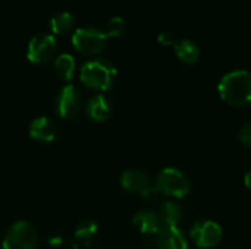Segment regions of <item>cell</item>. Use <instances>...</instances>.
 I'll use <instances>...</instances> for the list:
<instances>
[{"label": "cell", "mask_w": 251, "mask_h": 249, "mask_svg": "<svg viewBox=\"0 0 251 249\" xmlns=\"http://www.w3.org/2000/svg\"><path fill=\"white\" fill-rule=\"evenodd\" d=\"M218 91L221 98L232 107H246L251 104V72L232 70L222 76Z\"/></svg>", "instance_id": "1"}, {"label": "cell", "mask_w": 251, "mask_h": 249, "mask_svg": "<svg viewBox=\"0 0 251 249\" xmlns=\"http://www.w3.org/2000/svg\"><path fill=\"white\" fill-rule=\"evenodd\" d=\"M116 73L118 70L110 60L97 57L87 60L81 66L79 78L87 88L96 91H106L112 87Z\"/></svg>", "instance_id": "2"}, {"label": "cell", "mask_w": 251, "mask_h": 249, "mask_svg": "<svg viewBox=\"0 0 251 249\" xmlns=\"http://www.w3.org/2000/svg\"><path fill=\"white\" fill-rule=\"evenodd\" d=\"M154 186L157 192H162L171 198H184L191 189V183L187 175L175 167L163 169L157 175Z\"/></svg>", "instance_id": "3"}, {"label": "cell", "mask_w": 251, "mask_h": 249, "mask_svg": "<svg viewBox=\"0 0 251 249\" xmlns=\"http://www.w3.org/2000/svg\"><path fill=\"white\" fill-rule=\"evenodd\" d=\"M75 48L85 54H99L107 44V35L97 26H79L72 34Z\"/></svg>", "instance_id": "4"}, {"label": "cell", "mask_w": 251, "mask_h": 249, "mask_svg": "<svg viewBox=\"0 0 251 249\" xmlns=\"http://www.w3.org/2000/svg\"><path fill=\"white\" fill-rule=\"evenodd\" d=\"M38 235L35 227L24 220L15 222L3 236L4 249H35Z\"/></svg>", "instance_id": "5"}, {"label": "cell", "mask_w": 251, "mask_h": 249, "mask_svg": "<svg viewBox=\"0 0 251 249\" xmlns=\"http://www.w3.org/2000/svg\"><path fill=\"white\" fill-rule=\"evenodd\" d=\"M82 104H84L82 92L79 91L78 87L69 84L59 91L54 101V110L59 117L65 120H72L81 113Z\"/></svg>", "instance_id": "6"}, {"label": "cell", "mask_w": 251, "mask_h": 249, "mask_svg": "<svg viewBox=\"0 0 251 249\" xmlns=\"http://www.w3.org/2000/svg\"><path fill=\"white\" fill-rule=\"evenodd\" d=\"M121 185L125 191L140 195L143 198H151L157 189L153 185L150 176L143 172V170H137V169H129L125 170L121 176Z\"/></svg>", "instance_id": "7"}, {"label": "cell", "mask_w": 251, "mask_h": 249, "mask_svg": "<svg viewBox=\"0 0 251 249\" xmlns=\"http://www.w3.org/2000/svg\"><path fill=\"white\" fill-rule=\"evenodd\" d=\"M190 238L197 248H213L222 239V227L213 220H203L191 227Z\"/></svg>", "instance_id": "8"}, {"label": "cell", "mask_w": 251, "mask_h": 249, "mask_svg": "<svg viewBox=\"0 0 251 249\" xmlns=\"http://www.w3.org/2000/svg\"><path fill=\"white\" fill-rule=\"evenodd\" d=\"M56 40L51 34H38L28 43L26 57L32 63H44L56 53Z\"/></svg>", "instance_id": "9"}, {"label": "cell", "mask_w": 251, "mask_h": 249, "mask_svg": "<svg viewBox=\"0 0 251 249\" xmlns=\"http://www.w3.org/2000/svg\"><path fill=\"white\" fill-rule=\"evenodd\" d=\"M159 249H188L187 238L178 226H163L156 235Z\"/></svg>", "instance_id": "10"}, {"label": "cell", "mask_w": 251, "mask_h": 249, "mask_svg": "<svg viewBox=\"0 0 251 249\" xmlns=\"http://www.w3.org/2000/svg\"><path fill=\"white\" fill-rule=\"evenodd\" d=\"M85 114L93 122H104L112 114V103L103 94L91 95L85 104Z\"/></svg>", "instance_id": "11"}, {"label": "cell", "mask_w": 251, "mask_h": 249, "mask_svg": "<svg viewBox=\"0 0 251 249\" xmlns=\"http://www.w3.org/2000/svg\"><path fill=\"white\" fill-rule=\"evenodd\" d=\"M132 225L135 226V229L140 233L147 235V236L157 235L159 230L163 227L159 214L156 211H151V210H140V211H137L135 216L132 217Z\"/></svg>", "instance_id": "12"}, {"label": "cell", "mask_w": 251, "mask_h": 249, "mask_svg": "<svg viewBox=\"0 0 251 249\" xmlns=\"http://www.w3.org/2000/svg\"><path fill=\"white\" fill-rule=\"evenodd\" d=\"M29 136L38 142L49 144L56 138V125L46 116L35 117L29 123Z\"/></svg>", "instance_id": "13"}, {"label": "cell", "mask_w": 251, "mask_h": 249, "mask_svg": "<svg viewBox=\"0 0 251 249\" xmlns=\"http://www.w3.org/2000/svg\"><path fill=\"white\" fill-rule=\"evenodd\" d=\"M159 217L163 226H178L184 217V210L176 201H165L159 208Z\"/></svg>", "instance_id": "14"}, {"label": "cell", "mask_w": 251, "mask_h": 249, "mask_svg": "<svg viewBox=\"0 0 251 249\" xmlns=\"http://www.w3.org/2000/svg\"><path fill=\"white\" fill-rule=\"evenodd\" d=\"M174 48H175V53L178 56V59L184 63H196L200 57V50H199V45L190 40V38H182V40H178L175 44H174Z\"/></svg>", "instance_id": "15"}, {"label": "cell", "mask_w": 251, "mask_h": 249, "mask_svg": "<svg viewBox=\"0 0 251 249\" xmlns=\"http://www.w3.org/2000/svg\"><path fill=\"white\" fill-rule=\"evenodd\" d=\"M75 59L69 53H62L54 60V72L62 81H71L75 73Z\"/></svg>", "instance_id": "16"}, {"label": "cell", "mask_w": 251, "mask_h": 249, "mask_svg": "<svg viewBox=\"0 0 251 249\" xmlns=\"http://www.w3.org/2000/svg\"><path fill=\"white\" fill-rule=\"evenodd\" d=\"M74 15L68 10H60L50 18V28L54 34H66L74 28Z\"/></svg>", "instance_id": "17"}, {"label": "cell", "mask_w": 251, "mask_h": 249, "mask_svg": "<svg viewBox=\"0 0 251 249\" xmlns=\"http://www.w3.org/2000/svg\"><path fill=\"white\" fill-rule=\"evenodd\" d=\"M97 232H99L97 223L93 222V220H85V222H82V223L78 225V227H76V230H75V236H76L79 241H82V242L85 244V247L88 248L91 239L96 238Z\"/></svg>", "instance_id": "18"}, {"label": "cell", "mask_w": 251, "mask_h": 249, "mask_svg": "<svg viewBox=\"0 0 251 249\" xmlns=\"http://www.w3.org/2000/svg\"><path fill=\"white\" fill-rule=\"evenodd\" d=\"M124 29H125V21H124L122 16H113L106 23V35L107 37L109 35H112V37L119 35V34L124 32Z\"/></svg>", "instance_id": "19"}, {"label": "cell", "mask_w": 251, "mask_h": 249, "mask_svg": "<svg viewBox=\"0 0 251 249\" xmlns=\"http://www.w3.org/2000/svg\"><path fill=\"white\" fill-rule=\"evenodd\" d=\"M240 141H241V144L244 147H247V148L251 150V120L247 122L241 128V131H240Z\"/></svg>", "instance_id": "20"}, {"label": "cell", "mask_w": 251, "mask_h": 249, "mask_svg": "<svg viewBox=\"0 0 251 249\" xmlns=\"http://www.w3.org/2000/svg\"><path fill=\"white\" fill-rule=\"evenodd\" d=\"M157 40L162 43V44H172L174 43V35L168 31H162L159 35H157Z\"/></svg>", "instance_id": "21"}, {"label": "cell", "mask_w": 251, "mask_h": 249, "mask_svg": "<svg viewBox=\"0 0 251 249\" xmlns=\"http://www.w3.org/2000/svg\"><path fill=\"white\" fill-rule=\"evenodd\" d=\"M49 244H50L51 247H59V245H62V244H63V239H62V238H59V236H54V238H51V239L49 241Z\"/></svg>", "instance_id": "22"}, {"label": "cell", "mask_w": 251, "mask_h": 249, "mask_svg": "<svg viewBox=\"0 0 251 249\" xmlns=\"http://www.w3.org/2000/svg\"><path fill=\"white\" fill-rule=\"evenodd\" d=\"M244 183H246V186H247L249 189H251V170L246 173V176H244Z\"/></svg>", "instance_id": "23"}]
</instances>
